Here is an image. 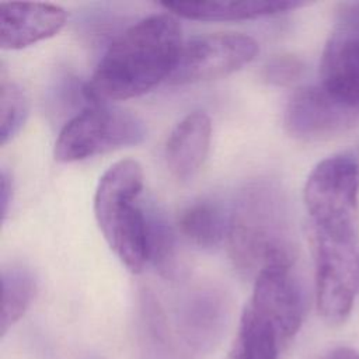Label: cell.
<instances>
[{
    "label": "cell",
    "mask_w": 359,
    "mask_h": 359,
    "mask_svg": "<svg viewBox=\"0 0 359 359\" xmlns=\"http://www.w3.org/2000/svg\"><path fill=\"white\" fill-rule=\"evenodd\" d=\"M310 238L359 245V161L334 154L309 174L303 189Z\"/></svg>",
    "instance_id": "4"
},
{
    "label": "cell",
    "mask_w": 359,
    "mask_h": 359,
    "mask_svg": "<svg viewBox=\"0 0 359 359\" xmlns=\"http://www.w3.org/2000/svg\"><path fill=\"white\" fill-rule=\"evenodd\" d=\"M137 344L142 359H191L150 293H143L140 297Z\"/></svg>",
    "instance_id": "13"
},
{
    "label": "cell",
    "mask_w": 359,
    "mask_h": 359,
    "mask_svg": "<svg viewBox=\"0 0 359 359\" xmlns=\"http://www.w3.org/2000/svg\"><path fill=\"white\" fill-rule=\"evenodd\" d=\"M230 212L213 201L201 199L185 206L178 216L180 233L201 248L217 247L227 238Z\"/></svg>",
    "instance_id": "14"
},
{
    "label": "cell",
    "mask_w": 359,
    "mask_h": 359,
    "mask_svg": "<svg viewBox=\"0 0 359 359\" xmlns=\"http://www.w3.org/2000/svg\"><path fill=\"white\" fill-rule=\"evenodd\" d=\"M167 11L195 21H245L276 15L309 6L296 0H244V1H167Z\"/></svg>",
    "instance_id": "12"
},
{
    "label": "cell",
    "mask_w": 359,
    "mask_h": 359,
    "mask_svg": "<svg viewBox=\"0 0 359 359\" xmlns=\"http://www.w3.org/2000/svg\"><path fill=\"white\" fill-rule=\"evenodd\" d=\"M229 317L226 296L213 289H199L188 294L178 307V334L189 349L208 353L220 344Z\"/></svg>",
    "instance_id": "9"
},
{
    "label": "cell",
    "mask_w": 359,
    "mask_h": 359,
    "mask_svg": "<svg viewBox=\"0 0 359 359\" xmlns=\"http://www.w3.org/2000/svg\"><path fill=\"white\" fill-rule=\"evenodd\" d=\"M282 344L266 321L247 306L243 310L233 359H278Z\"/></svg>",
    "instance_id": "16"
},
{
    "label": "cell",
    "mask_w": 359,
    "mask_h": 359,
    "mask_svg": "<svg viewBox=\"0 0 359 359\" xmlns=\"http://www.w3.org/2000/svg\"><path fill=\"white\" fill-rule=\"evenodd\" d=\"M13 199V180L10 172L6 168H1L0 172V209H1V220L4 222L11 205Z\"/></svg>",
    "instance_id": "21"
},
{
    "label": "cell",
    "mask_w": 359,
    "mask_h": 359,
    "mask_svg": "<svg viewBox=\"0 0 359 359\" xmlns=\"http://www.w3.org/2000/svg\"><path fill=\"white\" fill-rule=\"evenodd\" d=\"M247 306L275 330L282 345L292 339L306 311V297L294 265H273L261 271L254 279Z\"/></svg>",
    "instance_id": "8"
},
{
    "label": "cell",
    "mask_w": 359,
    "mask_h": 359,
    "mask_svg": "<svg viewBox=\"0 0 359 359\" xmlns=\"http://www.w3.org/2000/svg\"><path fill=\"white\" fill-rule=\"evenodd\" d=\"M36 293L34 273L22 265H8L1 269V338L29 309Z\"/></svg>",
    "instance_id": "15"
},
{
    "label": "cell",
    "mask_w": 359,
    "mask_h": 359,
    "mask_svg": "<svg viewBox=\"0 0 359 359\" xmlns=\"http://www.w3.org/2000/svg\"><path fill=\"white\" fill-rule=\"evenodd\" d=\"M331 32L359 39V1L341 3Z\"/></svg>",
    "instance_id": "20"
},
{
    "label": "cell",
    "mask_w": 359,
    "mask_h": 359,
    "mask_svg": "<svg viewBox=\"0 0 359 359\" xmlns=\"http://www.w3.org/2000/svg\"><path fill=\"white\" fill-rule=\"evenodd\" d=\"M212 137V122L208 114L194 111L185 115L171 130L165 144V161L171 174L187 181L203 165Z\"/></svg>",
    "instance_id": "11"
},
{
    "label": "cell",
    "mask_w": 359,
    "mask_h": 359,
    "mask_svg": "<svg viewBox=\"0 0 359 359\" xmlns=\"http://www.w3.org/2000/svg\"><path fill=\"white\" fill-rule=\"evenodd\" d=\"M302 70H303V65L296 57L279 56L272 59L265 66L264 74L269 83L285 86L297 80V77H300L302 74Z\"/></svg>",
    "instance_id": "19"
},
{
    "label": "cell",
    "mask_w": 359,
    "mask_h": 359,
    "mask_svg": "<svg viewBox=\"0 0 359 359\" xmlns=\"http://www.w3.org/2000/svg\"><path fill=\"white\" fill-rule=\"evenodd\" d=\"M146 137L143 121L132 112L90 102L57 135L53 156L60 163H76L93 156L139 144Z\"/></svg>",
    "instance_id": "5"
},
{
    "label": "cell",
    "mask_w": 359,
    "mask_h": 359,
    "mask_svg": "<svg viewBox=\"0 0 359 359\" xmlns=\"http://www.w3.org/2000/svg\"><path fill=\"white\" fill-rule=\"evenodd\" d=\"M66 11L50 3H1L0 46L20 50L55 36L66 24Z\"/></svg>",
    "instance_id": "10"
},
{
    "label": "cell",
    "mask_w": 359,
    "mask_h": 359,
    "mask_svg": "<svg viewBox=\"0 0 359 359\" xmlns=\"http://www.w3.org/2000/svg\"><path fill=\"white\" fill-rule=\"evenodd\" d=\"M29 114V101L24 88L6 77L1 69L0 81V144L13 140L24 126Z\"/></svg>",
    "instance_id": "17"
},
{
    "label": "cell",
    "mask_w": 359,
    "mask_h": 359,
    "mask_svg": "<svg viewBox=\"0 0 359 359\" xmlns=\"http://www.w3.org/2000/svg\"><path fill=\"white\" fill-rule=\"evenodd\" d=\"M229 255L234 268L254 278L268 266L294 265L297 252L287 201L271 181L245 185L230 210Z\"/></svg>",
    "instance_id": "2"
},
{
    "label": "cell",
    "mask_w": 359,
    "mask_h": 359,
    "mask_svg": "<svg viewBox=\"0 0 359 359\" xmlns=\"http://www.w3.org/2000/svg\"><path fill=\"white\" fill-rule=\"evenodd\" d=\"M149 261L165 276L174 273V237L167 224L158 217H149Z\"/></svg>",
    "instance_id": "18"
},
{
    "label": "cell",
    "mask_w": 359,
    "mask_h": 359,
    "mask_svg": "<svg viewBox=\"0 0 359 359\" xmlns=\"http://www.w3.org/2000/svg\"><path fill=\"white\" fill-rule=\"evenodd\" d=\"M143 168L132 158L112 164L94 194V216L108 245L133 273L149 262L147 215L139 203Z\"/></svg>",
    "instance_id": "3"
},
{
    "label": "cell",
    "mask_w": 359,
    "mask_h": 359,
    "mask_svg": "<svg viewBox=\"0 0 359 359\" xmlns=\"http://www.w3.org/2000/svg\"><path fill=\"white\" fill-rule=\"evenodd\" d=\"M182 46L177 15L167 11L144 17L108 46L83 94L93 104L143 95L168 81Z\"/></svg>",
    "instance_id": "1"
},
{
    "label": "cell",
    "mask_w": 359,
    "mask_h": 359,
    "mask_svg": "<svg viewBox=\"0 0 359 359\" xmlns=\"http://www.w3.org/2000/svg\"><path fill=\"white\" fill-rule=\"evenodd\" d=\"M87 359H102V358H100V356H88Z\"/></svg>",
    "instance_id": "23"
},
{
    "label": "cell",
    "mask_w": 359,
    "mask_h": 359,
    "mask_svg": "<svg viewBox=\"0 0 359 359\" xmlns=\"http://www.w3.org/2000/svg\"><path fill=\"white\" fill-rule=\"evenodd\" d=\"M286 132L306 142L327 140L359 125V98L323 83L297 90L285 108Z\"/></svg>",
    "instance_id": "6"
},
{
    "label": "cell",
    "mask_w": 359,
    "mask_h": 359,
    "mask_svg": "<svg viewBox=\"0 0 359 359\" xmlns=\"http://www.w3.org/2000/svg\"><path fill=\"white\" fill-rule=\"evenodd\" d=\"M258 53V43L244 34L222 32L184 42L170 84L184 86L229 76L248 65Z\"/></svg>",
    "instance_id": "7"
},
{
    "label": "cell",
    "mask_w": 359,
    "mask_h": 359,
    "mask_svg": "<svg viewBox=\"0 0 359 359\" xmlns=\"http://www.w3.org/2000/svg\"><path fill=\"white\" fill-rule=\"evenodd\" d=\"M317 359H359V352L349 346H335L325 351Z\"/></svg>",
    "instance_id": "22"
}]
</instances>
